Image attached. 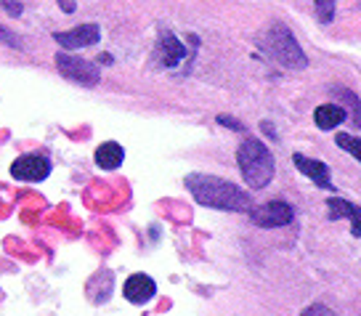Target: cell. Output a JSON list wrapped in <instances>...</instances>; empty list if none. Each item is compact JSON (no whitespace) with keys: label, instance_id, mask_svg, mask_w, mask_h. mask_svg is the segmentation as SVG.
<instances>
[{"label":"cell","instance_id":"5","mask_svg":"<svg viewBox=\"0 0 361 316\" xmlns=\"http://www.w3.org/2000/svg\"><path fill=\"white\" fill-rule=\"evenodd\" d=\"M250 218H252V224L260 226V229H279V226L293 224L295 210H293V205H287V202H266V205H260V207H252V210H250Z\"/></svg>","mask_w":361,"mask_h":316},{"label":"cell","instance_id":"16","mask_svg":"<svg viewBox=\"0 0 361 316\" xmlns=\"http://www.w3.org/2000/svg\"><path fill=\"white\" fill-rule=\"evenodd\" d=\"M0 43L11 45V48H19V51L24 48L22 40H19V35H13L11 30H8V27H3V24H0Z\"/></svg>","mask_w":361,"mask_h":316},{"label":"cell","instance_id":"19","mask_svg":"<svg viewBox=\"0 0 361 316\" xmlns=\"http://www.w3.org/2000/svg\"><path fill=\"white\" fill-rule=\"evenodd\" d=\"M218 123H221V125H231V128H237V130H242V125H239V123H234V120H231V117H224V114H221V117H218Z\"/></svg>","mask_w":361,"mask_h":316},{"label":"cell","instance_id":"7","mask_svg":"<svg viewBox=\"0 0 361 316\" xmlns=\"http://www.w3.org/2000/svg\"><path fill=\"white\" fill-rule=\"evenodd\" d=\"M51 173V162L40 154H24L11 165V176L16 181H45Z\"/></svg>","mask_w":361,"mask_h":316},{"label":"cell","instance_id":"17","mask_svg":"<svg viewBox=\"0 0 361 316\" xmlns=\"http://www.w3.org/2000/svg\"><path fill=\"white\" fill-rule=\"evenodd\" d=\"M303 316H335L332 311H329L327 305H322V303H314V305H308L303 311Z\"/></svg>","mask_w":361,"mask_h":316},{"label":"cell","instance_id":"3","mask_svg":"<svg viewBox=\"0 0 361 316\" xmlns=\"http://www.w3.org/2000/svg\"><path fill=\"white\" fill-rule=\"evenodd\" d=\"M271 56L276 61H282L284 67H293V69H303L308 64L305 54L300 51V45L295 40V35L284 27V24H274L269 32H266V45Z\"/></svg>","mask_w":361,"mask_h":316},{"label":"cell","instance_id":"8","mask_svg":"<svg viewBox=\"0 0 361 316\" xmlns=\"http://www.w3.org/2000/svg\"><path fill=\"white\" fill-rule=\"evenodd\" d=\"M154 293H157V284H154V279L147 276V274H133V276L125 279L123 295H125V300H130V303H135V305L149 303V300L154 298Z\"/></svg>","mask_w":361,"mask_h":316},{"label":"cell","instance_id":"1","mask_svg":"<svg viewBox=\"0 0 361 316\" xmlns=\"http://www.w3.org/2000/svg\"><path fill=\"white\" fill-rule=\"evenodd\" d=\"M186 189L194 194V200L204 207H215V210H231V213H250L252 210V200L245 189H239L237 183L215 176H204V173H192L186 176Z\"/></svg>","mask_w":361,"mask_h":316},{"label":"cell","instance_id":"6","mask_svg":"<svg viewBox=\"0 0 361 316\" xmlns=\"http://www.w3.org/2000/svg\"><path fill=\"white\" fill-rule=\"evenodd\" d=\"M54 40L59 45H64L67 51H78V48H88V45H96L102 40V30H99V24H80L75 30H69V32H54Z\"/></svg>","mask_w":361,"mask_h":316},{"label":"cell","instance_id":"13","mask_svg":"<svg viewBox=\"0 0 361 316\" xmlns=\"http://www.w3.org/2000/svg\"><path fill=\"white\" fill-rule=\"evenodd\" d=\"M327 207H329V218H332V221H338V218H356V215H359V205L348 202V200H343V197H329Z\"/></svg>","mask_w":361,"mask_h":316},{"label":"cell","instance_id":"9","mask_svg":"<svg viewBox=\"0 0 361 316\" xmlns=\"http://www.w3.org/2000/svg\"><path fill=\"white\" fill-rule=\"evenodd\" d=\"M295 165L298 170L303 173L305 178H311L319 186V189H329V192H335V186H332V178H329V168L324 162H319V159H311V157H303V154H295Z\"/></svg>","mask_w":361,"mask_h":316},{"label":"cell","instance_id":"18","mask_svg":"<svg viewBox=\"0 0 361 316\" xmlns=\"http://www.w3.org/2000/svg\"><path fill=\"white\" fill-rule=\"evenodd\" d=\"M0 6L11 13V16H22V3L19 0H0Z\"/></svg>","mask_w":361,"mask_h":316},{"label":"cell","instance_id":"4","mask_svg":"<svg viewBox=\"0 0 361 316\" xmlns=\"http://www.w3.org/2000/svg\"><path fill=\"white\" fill-rule=\"evenodd\" d=\"M56 69L67 80L78 83V85H85V88L99 85V80H102V72H99L96 64H90V61L80 56H72V54H56Z\"/></svg>","mask_w":361,"mask_h":316},{"label":"cell","instance_id":"11","mask_svg":"<svg viewBox=\"0 0 361 316\" xmlns=\"http://www.w3.org/2000/svg\"><path fill=\"white\" fill-rule=\"evenodd\" d=\"M125 159V149L117 144V141H106L102 147L96 149V162H99V168L104 170H114L120 168Z\"/></svg>","mask_w":361,"mask_h":316},{"label":"cell","instance_id":"14","mask_svg":"<svg viewBox=\"0 0 361 316\" xmlns=\"http://www.w3.org/2000/svg\"><path fill=\"white\" fill-rule=\"evenodd\" d=\"M314 11L322 24H329L335 16V0H314Z\"/></svg>","mask_w":361,"mask_h":316},{"label":"cell","instance_id":"12","mask_svg":"<svg viewBox=\"0 0 361 316\" xmlns=\"http://www.w3.org/2000/svg\"><path fill=\"white\" fill-rule=\"evenodd\" d=\"M343 120H345V109L338 107V104H322L314 112V123L319 125L322 130H332V128H338Z\"/></svg>","mask_w":361,"mask_h":316},{"label":"cell","instance_id":"15","mask_svg":"<svg viewBox=\"0 0 361 316\" xmlns=\"http://www.w3.org/2000/svg\"><path fill=\"white\" fill-rule=\"evenodd\" d=\"M338 147L345 149L348 154H353V159H361V141L356 138V135H348V133H340L338 135Z\"/></svg>","mask_w":361,"mask_h":316},{"label":"cell","instance_id":"2","mask_svg":"<svg viewBox=\"0 0 361 316\" xmlns=\"http://www.w3.org/2000/svg\"><path fill=\"white\" fill-rule=\"evenodd\" d=\"M237 162L250 189H266L271 183V178H274V173H276L274 154H271L269 147L263 141H258V138L242 141V147L237 152Z\"/></svg>","mask_w":361,"mask_h":316},{"label":"cell","instance_id":"10","mask_svg":"<svg viewBox=\"0 0 361 316\" xmlns=\"http://www.w3.org/2000/svg\"><path fill=\"white\" fill-rule=\"evenodd\" d=\"M186 54V48L180 43L178 37L173 32H159V40H157V61L162 67H176L180 59Z\"/></svg>","mask_w":361,"mask_h":316}]
</instances>
